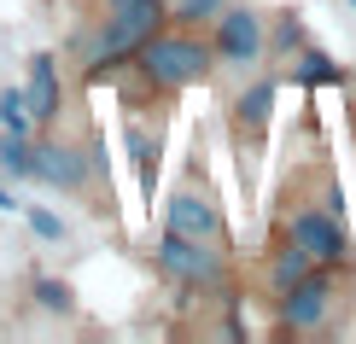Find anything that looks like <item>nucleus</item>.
<instances>
[{"mask_svg":"<svg viewBox=\"0 0 356 344\" xmlns=\"http://www.w3.org/2000/svg\"><path fill=\"white\" fill-rule=\"evenodd\" d=\"M0 129L6 134H35V117H29L24 88H6V94H0Z\"/></svg>","mask_w":356,"mask_h":344,"instance_id":"obj_11","label":"nucleus"},{"mask_svg":"<svg viewBox=\"0 0 356 344\" xmlns=\"http://www.w3.org/2000/svg\"><path fill=\"white\" fill-rule=\"evenodd\" d=\"M298 76H304V82H345V70H339L333 58H321V53H309L304 65H298Z\"/></svg>","mask_w":356,"mask_h":344,"instance_id":"obj_15","label":"nucleus"},{"mask_svg":"<svg viewBox=\"0 0 356 344\" xmlns=\"http://www.w3.org/2000/svg\"><path fill=\"white\" fill-rule=\"evenodd\" d=\"M164 234H181V239H204V245H222V211L204 193H175L170 211H164Z\"/></svg>","mask_w":356,"mask_h":344,"instance_id":"obj_5","label":"nucleus"},{"mask_svg":"<svg viewBox=\"0 0 356 344\" xmlns=\"http://www.w3.org/2000/svg\"><path fill=\"white\" fill-rule=\"evenodd\" d=\"M129 152H135V170H140V187L152 193V175H158V140L146 129H129Z\"/></svg>","mask_w":356,"mask_h":344,"instance_id":"obj_12","label":"nucleus"},{"mask_svg":"<svg viewBox=\"0 0 356 344\" xmlns=\"http://www.w3.org/2000/svg\"><path fill=\"white\" fill-rule=\"evenodd\" d=\"M35 297H41V309H53V316L70 309V286L65 280H35Z\"/></svg>","mask_w":356,"mask_h":344,"instance_id":"obj_16","label":"nucleus"},{"mask_svg":"<svg viewBox=\"0 0 356 344\" xmlns=\"http://www.w3.org/2000/svg\"><path fill=\"white\" fill-rule=\"evenodd\" d=\"M24 216H29V228H35L41 239H65V222H58L53 211H41V204H29V211H24Z\"/></svg>","mask_w":356,"mask_h":344,"instance_id":"obj_17","label":"nucleus"},{"mask_svg":"<svg viewBox=\"0 0 356 344\" xmlns=\"http://www.w3.org/2000/svg\"><path fill=\"white\" fill-rule=\"evenodd\" d=\"M135 70L158 88V94H181V88L211 76V47H204L199 35H187V29H158V35L135 53Z\"/></svg>","mask_w":356,"mask_h":344,"instance_id":"obj_2","label":"nucleus"},{"mask_svg":"<svg viewBox=\"0 0 356 344\" xmlns=\"http://www.w3.org/2000/svg\"><path fill=\"white\" fill-rule=\"evenodd\" d=\"M158 268L187 292H222L228 286V263H222L216 245L204 239H181V234H164L158 239Z\"/></svg>","mask_w":356,"mask_h":344,"instance_id":"obj_3","label":"nucleus"},{"mask_svg":"<svg viewBox=\"0 0 356 344\" xmlns=\"http://www.w3.org/2000/svg\"><path fill=\"white\" fill-rule=\"evenodd\" d=\"M333 304V280L327 275H304L298 286L280 292V327H292V333H309L321 316H327Z\"/></svg>","mask_w":356,"mask_h":344,"instance_id":"obj_7","label":"nucleus"},{"mask_svg":"<svg viewBox=\"0 0 356 344\" xmlns=\"http://www.w3.org/2000/svg\"><path fill=\"white\" fill-rule=\"evenodd\" d=\"M269 106H275V82H257V88H251V94L240 99V106H234V111H240V123L263 129V123H269Z\"/></svg>","mask_w":356,"mask_h":344,"instance_id":"obj_13","label":"nucleus"},{"mask_svg":"<svg viewBox=\"0 0 356 344\" xmlns=\"http://www.w3.org/2000/svg\"><path fill=\"white\" fill-rule=\"evenodd\" d=\"M164 24H170V6H164V0H106V18H99V29L82 41L88 82L111 76L117 65H129V58H135Z\"/></svg>","mask_w":356,"mask_h":344,"instance_id":"obj_1","label":"nucleus"},{"mask_svg":"<svg viewBox=\"0 0 356 344\" xmlns=\"http://www.w3.org/2000/svg\"><path fill=\"white\" fill-rule=\"evenodd\" d=\"M216 53L228 65H251L263 53V18L245 12V6H222L216 12Z\"/></svg>","mask_w":356,"mask_h":344,"instance_id":"obj_6","label":"nucleus"},{"mask_svg":"<svg viewBox=\"0 0 356 344\" xmlns=\"http://www.w3.org/2000/svg\"><path fill=\"white\" fill-rule=\"evenodd\" d=\"M170 6V24H199V18H216L228 0H164Z\"/></svg>","mask_w":356,"mask_h":344,"instance_id":"obj_14","label":"nucleus"},{"mask_svg":"<svg viewBox=\"0 0 356 344\" xmlns=\"http://www.w3.org/2000/svg\"><path fill=\"white\" fill-rule=\"evenodd\" d=\"M24 99H29V117H35V129H47L58 117V58L53 53H35L29 58V82H24Z\"/></svg>","mask_w":356,"mask_h":344,"instance_id":"obj_9","label":"nucleus"},{"mask_svg":"<svg viewBox=\"0 0 356 344\" xmlns=\"http://www.w3.org/2000/svg\"><path fill=\"white\" fill-rule=\"evenodd\" d=\"M88 175H94V163H88L76 146H53V140L29 146V181L58 187V193H82V187H88Z\"/></svg>","mask_w":356,"mask_h":344,"instance_id":"obj_4","label":"nucleus"},{"mask_svg":"<svg viewBox=\"0 0 356 344\" xmlns=\"http://www.w3.org/2000/svg\"><path fill=\"white\" fill-rule=\"evenodd\" d=\"M286 234L298 239L316 263H339L345 257V228H339V216H327V211H298Z\"/></svg>","mask_w":356,"mask_h":344,"instance_id":"obj_8","label":"nucleus"},{"mask_svg":"<svg viewBox=\"0 0 356 344\" xmlns=\"http://www.w3.org/2000/svg\"><path fill=\"white\" fill-rule=\"evenodd\" d=\"M0 211H24V204H18V199H12V193H6V187H0Z\"/></svg>","mask_w":356,"mask_h":344,"instance_id":"obj_18","label":"nucleus"},{"mask_svg":"<svg viewBox=\"0 0 356 344\" xmlns=\"http://www.w3.org/2000/svg\"><path fill=\"white\" fill-rule=\"evenodd\" d=\"M304 275H316V257H309L298 239H286V251H275V263H269V286L286 292V286H298Z\"/></svg>","mask_w":356,"mask_h":344,"instance_id":"obj_10","label":"nucleus"}]
</instances>
